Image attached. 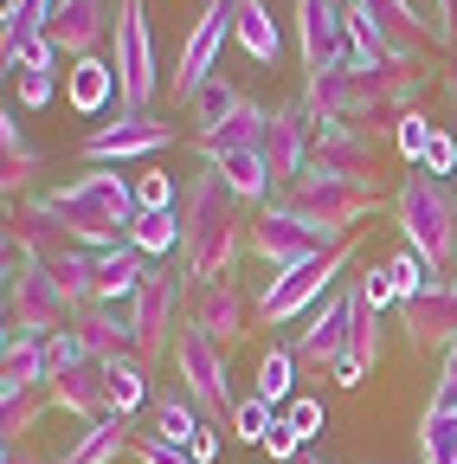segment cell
Wrapping results in <instances>:
<instances>
[{
  "instance_id": "obj_28",
  "label": "cell",
  "mask_w": 457,
  "mask_h": 464,
  "mask_svg": "<svg viewBox=\"0 0 457 464\" xmlns=\"http://www.w3.org/2000/svg\"><path fill=\"white\" fill-rule=\"evenodd\" d=\"M142 277H148V258L129 239L109 246V252H97V304H129L136 290H142Z\"/></svg>"
},
{
  "instance_id": "obj_22",
  "label": "cell",
  "mask_w": 457,
  "mask_h": 464,
  "mask_svg": "<svg viewBox=\"0 0 457 464\" xmlns=\"http://www.w3.org/2000/svg\"><path fill=\"white\" fill-rule=\"evenodd\" d=\"M367 14H374V20H380V33H386L393 65H419V52H425V45H438L432 7H419V0H367Z\"/></svg>"
},
{
  "instance_id": "obj_30",
  "label": "cell",
  "mask_w": 457,
  "mask_h": 464,
  "mask_svg": "<svg viewBox=\"0 0 457 464\" xmlns=\"http://www.w3.org/2000/svg\"><path fill=\"white\" fill-rule=\"evenodd\" d=\"M33 387H52L45 342H33V335H7V348H0V393H33Z\"/></svg>"
},
{
  "instance_id": "obj_31",
  "label": "cell",
  "mask_w": 457,
  "mask_h": 464,
  "mask_svg": "<svg viewBox=\"0 0 457 464\" xmlns=\"http://www.w3.org/2000/svg\"><path fill=\"white\" fill-rule=\"evenodd\" d=\"M233 39H239L245 58H258V65H277V52H283V33H277V20H271L264 0H239V26H233Z\"/></svg>"
},
{
  "instance_id": "obj_7",
  "label": "cell",
  "mask_w": 457,
  "mask_h": 464,
  "mask_svg": "<svg viewBox=\"0 0 457 464\" xmlns=\"http://www.w3.org/2000/svg\"><path fill=\"white\" fill-rule=\"evenodd\" d=\"M348 297H355V316H348V355L328 368L335 387H361V381L380 368V355H386V323H380V310L399 304L393 284H386V265L355 271V277H348Z\"/></svg>"
},
{
  "instance_id": "obj_35",
  "label": "cell",
  "mask_w": 457,
  "mask_h": 464,
  "mask_svg": "<svg viewBox=\"0 0 457 464\" xmlns=\"http://www.w3.org/2000/svg\"><path fill=\"white\" fill-rule=\"evenodd\" d=\"M45 271L59 277V290L84 310V304H97V252H84V246H65L59 258H45Z\"/></svg>"
},
{
  "instance_id": "obj_57",
  "label": "cell",
  "mask_w": 457,
  "mask_h": 464,
  "mask_svg": "<svg viewBox=\"0 0 457 464\" xmlns=\"http://www.w3.org/2000/svg\"><path fill=\"white\" fill-rule=\"evenodd\" d=\"M297 464H322V458H297Z\"/></svg>"
},
{
  "instance_id": "obj_3",
  "label": "cell",
  "mask_w": 457,
  "mask_h": 464,
  "mask_svg": "<svg viewBox=\"0 0 457 464\" xmlns=\"http://www.w3.org/2000/svg\"><path fill=\"white\" fill-rule=\"evenodd\" d=\"M39 213L65 232L71 246L84 252H109V246H123L129 239V226H136V174H117V168H84L71 174L65 188H52V194H33Z\"/></svg>"
},
{
  "instance_id": "obj_38",
  "label": "cell",
  "mask_w": 457,
  "mask_h": 464,
  "mask_svg": "<svg viewBox=\"0 0 457 464\" xmlns=\"http://www.w3.org/2000/svg\"><path fill=\"white\" fill-rule=\"evenodd\" d=\"M129 246L142 252V258H167V252H175L181 258V207L175 213H136V226H129Z\"/></svg>"
},
{
  "instance_id": "obj_5",
  "label": "cell",
  "mask_w": 457,
  "mask_h": 464,
  "mask_svg": "<svg viewBox=\"0 0 457 464\" xmlns=\"http://www.w3.org/2000/svg\"><path fill=\"white\" fill-rule=\"evenodd\" d=\"M341 246H348L341 232L303 219L283 194L264 200V207L252 213V252H258V265H271V277L297 271V265H316V258H328V252H341Z\"/></svg>"
},
{
  "instance_id": "obj_52",
  "label": "cell",
  "mask_w": 457,
  "mask_h": 464,
  "mask_svg": "<svg viewBox=\"0 0 457 464\" xmlns=\"http://www.w3.org/2000/svg\"><path fill=\"white\" fill-rule=\"evenodd\" d=\"M419 168H425V174H438V181H444V174H457V142H451V136H444V130H438V136H432V149H425V161H419Z\"/></svg>"
},
{
  "instance_id": "obj_39",
  "label": "cell",
  "mask_w": 457,
  "mask_h": 464,
  "mask_svg": "<svg viewBox=\"0 0 457 464\" xmlns=\"http://www.w3.org/2000/svg\"><path fill=\"white\" fill-rule=\"evenodd\" d=\"M45 406H52V393H45V387H33V393H0V445L33 439V426H39Z\"/></svg>"
},
{
  "instance_id": "obj_33",
  "label": "cell",
  "mask_w": 457,
  "mask_h": 464,
  "mask_svg": "<svg viewBox=\"0 0 457 464\" xmlns=\"http://www.w3.org/2000/svg\"><path fill=\"white\" fill-rule=\"evenodd\" d=\"M264 130H271V110H264V103H245L225 130L194 136V149H200V161H206V155H219V149H264Z\"/></svg>"
},
{
  "instance_id": "obj_15",
  "label": "cell",
  "mask_w": 457,
  "mask_h": 464,
  "mask_svg": "<svg viewBox=\"0 0 457 464\" xmlns=\"http://www.w3.org/2000/svg\"><path fill=\"white\" fill-rule=\"evenodd\" d=\"M167 142H175V130L161 123V116H117V123H97L84 136V168H123V161H155Z\"/></svg>"
},
{
  "instance_id": "obj_36",
  "label": "cell",
  "mask_w": 457,
  "mask_h": 464,
  "mask_svg": "<svg viewBox=\"0 0 457 464\" xmlns=\"http://www.w3.org/2000/svg\"><path fill=\"white\" fill-rule=\"evenodd\" d=\"M245 103H252V97H245L239 84H225V78H213V84H206V91H200V97L187 103V116L200 123L194 136H213V130H225V123H233V116H239Z\"/></svg>"
},
{
  "instance_id": "obj_54",
  "label": "cell",
  "mask_w": 457,
  "mask_h": 464,
  "mask_svg": "<svg viewBox=\"0 0 457 464\" xmlns=\"http://www.w3.org/2000/svg\"><path fill=\"white\" fill-rule=\"evenodd\" d=\"M0 464H45V458L33 451V439H14V445H0Z\"/></svg>"
},
{
  "instance_id": "obj_48",
  "label": "cell",
  "mask_w": 457,
  "mask_h": 464,
  "mask_svg": "<svg viewBox=\"0 0 457 464\" xmlns=\"http://www.w3.org/2000/svg\"><path fill=\"white\" fill-rule=\"evenodd\" d=\"M283 420L297 426V439H303V445H309V439H322V426H328L322 400H290V406H283Z\"/></svg>"
},
{
  "instance_id": "obj_46",
  "label": "cell",
  "mask_w": 457,
  "mask_h": 464,
  "mask_svg": "<svg viewBox=\"0 0 457 464\" xmlns=\"http://www.w3.org/2000/svg\"><path fill=\"white\" fill-rule=\"evenodd\" d=\"M84 362H97V355L84 348V335H78V329H65V335H52V342H45V368H52V381L71 374V368H84Z\"/></svg>"
},
{
  "instance_id": "obj_49",
  "label": "cell",
  "mask_w": 457,
  "mask_h": 464,
  "mask_svg": "<svg viewBox=\"0 0 457 464\" xmlns=\"http://www.w3.org/2000/svg\"><path fill=\"white\" fill-rule=\"evenodd\" d=\"M59 97V72H20V110H45Z\"/></svg>"
},
{
  "instance_id": "obj_17",
  "label": "cell",
  "mask_w": 457,
  "mask_h": 464,
  "mask_svg": "<svg viewBox=\"0 0 457 464\" xmlns=\"http://www.w3.org/2000/svg\"><path fill=\"white\" fill-rule=\"evenodd\" d=\"M348 316H355V297H348V284H341L322 310H309V316H303V329H297V342H290L297 368L328 374L341 355H348Z\"/></svg>"
},
{
  "instance_id": "obj_4",
  "label": "cell",
  "mask_w": 457,
  "mask_h": 464,
  "mask_svg": "<svg viewBox=\"0 0 457 464\" xmlns=\"http://www.w3.org/2000/svg\"><path fill=\"white\" fill-rule=\"evenodd\" d=\"M393 219H399L406 252H419L438 277L457 271V194H451V181L413 168L406 181H399V194H393Z\"/></svg>"
},
{
  "instance_id": "obj_56",
  "label": "cell",
  "mask_w": 457,
  "mask_h": 464,
  "mask_svg": "<svg viewBox=\"0 0 457 464\" xmlns=\"http://www.w3.org/2000/svg\"><path fill=\"white\" fill-rule=\"evenodd\" d=\"M451 103H457V72H451Z\"/></svg>"
},
{
  "instance_id": "obj_13",
  "label": "cell",
  "mask_w": 457,
  "mask_h": 464,
  "mask_svg": "<svg viewBox=\"0 0 457 464\" xmlns=\"http://www.w3.org/2000/svg\"><path fill=\"white\" fill-rule=\"evenodd\" d=\"M175 310H181V271H167V258L161 265H148V277H142V290L129 297V323H136V362L148 368V362H161V355H175Z\"/></svg>"
},
{
  "instance_id": "obj_9",
  "label": "cell",
  "mask_w": 457,
  "mask_h": 464,
  "mask_svg": "<svg viewBox=\"0 0 457 464\" xmlns=\"http://www.w3.org/2000/svg\"><path fill=\"white\" fill-rule=\"evenodd\" d=\"M161 91V52H155V26L142 0H117V116H155Z\"/></svg>"
},
{
  "instance_id": "obj_43",
  "label": "cell",
  "mask_w": 457,
  "mask_h": 464,
  "mask_svg": "<svg viewBox=\"0 0 457 464\" xmlns=\"http://www.w3.org/2000/svg\"><path fill=\"white\" fill-rule=\"evenodd\" d=\"M432 277H438V271H432L419 252H393V258H386V284H393V297H399V304H413Z\"/></svg>"
},
{
  "instance_id": "obj_21",
  "label": "cell",
  "mask_w": 457,
  "mask_h": 464,
  "mask_svg": "<svg viewBox=\"0 0 457 464\" xmlns=\"http://www.w3.org/2000/svg\"><path fill=\"white\" fill-rule=\"evenodd\" d=\"M109 33H117L109 0H59V20H52V45H59V58H71V65L103 58V39Z\"/></svg>"
},
{
  "instance_id": "obj_42",
  "label": "cell",
  "mask_w": 457,
  "mask_h": 464,
  "mask_svg": "<svg viewBox=\"0 0 457 464\" xmlns=\"http://www.w3.org/2000/svg\"><path fill=\"white\" fill-rule=\"evenodd\" d=\"M136 207L142 213H175L181 207V188H175V174H167V168H136Z\"/></svg>"
},
{
  "instance_id": "obj_26",
  "label": "cell",
  "mask_w": 457,
  "mask_h": 464,
  "mask_svg": "<svg viewBox=\"0 0 457 464\" xmlns=\"http://www.w3.org/2000/svg\"><path fill=\"white\" fill-rule=\"evenodd\" d=\"M129 445H136V426H129L123 413H109V420H97V426H78L59 464H117Z\"/></svg>"
},
{
  "instance_id": "obj_50",
  "label": "cell",
  "mask_w": 457,
  "mask_h": 464,
  "mask_svg": "<svg viewBox=\"0 0 457 464\" xmlns=\"http://www.w3.org/2000/svg\"><path fill=\"white\" fill-rule=\"evenodd\" d=\"M142 464H194V451H181V445H161L155 432H136V445H129Z\"/></svg>"
},
{
  "instance_id": "obj_24",
  "label": "cell",
  "mask_w": 457,
  "mask_h": 464,
  "mask_svg": "<svg viewBox=\"0 0 457 464\" xmlns=\"http://www.w3.org/2000/svg\"><path fill=\"white\" fill-rule=\"evenodd\" d=\"M45 393H52V406H59V413H71L78 426H97V420H109V374H103V362H84V368L59 374V381H52Z\"/></svg>"
},
{
  "instance_id": "obj_10",
  "label": "cell",
  "mask_w": 457,
  "mask_h": 464,
  "mask_svg": "<svg viewBox=\"0 0 457 464\" xmlns=\"http://www.w3.org/2000/svg\"><path fill=\"white\" fill-rule=\"evenodd\" d=\"M283 200H290L303 219L341 232V239H355V226L380 207V188H374V181H355V174H335V168H322V161H309L303 181L283 194Z\"/></svg>"
},
{
  "instance_id": "obj_47",
  "label": "cell",
  "mask_w": 457,
  "mask_h": 464,
  "mask_svg": "<svg viewBox=\"0 0 457 464\" xmlns=\"http://www.w3.org/2000/svg\"><path fill=\"white\" fill-rule=\"evenodd\" d=\"M7 58V72L20 78V72H59V45H52V33L45 39H26V45H14V52H0Z\"/></svg>"
},
{
  "instance_id": "obj_12",
  "label": "cell",
  "mask_w": 457,
  "mask_h": 464,
  "mask_svg": "<svg viewBox=\"0 0 457 464\" xmlns=\"http://www.w3.org/2000/svg\"><path fill=\"white\" fill-rule=\"evenodd\" d=\"M175 374H181V393L200 406V420L213 426V420H233V374H225V348L219 342H206L194 323L175 335Z\"/></svg>"
},
{
  "instance_id": "obj_51",
  "label": "cell",
  "mask_w": 457,
  "mask_h": 464,
  "mask_svg": "<svg viewBox=\"0 0 457 464\" xmlns=\"http://www.w3.org/2000/svg\"><path fill=\"white\" fill-rule=\"evenodd\" d=\"M264 451H271V464H297V458H303L297 426H290V420H277V426H271V439H264Z\"/></svg>"
},
{
  "instance_id": "obj_27",
  "label": "cell",
  "mask_w": 457,
  "mask_h": 464,
  "mask_svg": "<svg viewBox=\"0 0 457 464\" xmlns=\"http://www.w3.org/2000/svg\"><path fill=\"white\" fill-rule=\"evenodd\" d=\"M206 168H213L219 181L245 200V207H264V200H271V168H264V149H219V155H206Z\"/></svg>"
},
{
  "instance_id": "obj_16",
  "label": "cell",
  "mask_w": 457,
  "mask_h": 464,
  "mask_svg": "<svg viewBox=\"0 0 457 464\" xmlns=\"http://www.w3.org/2000/svg\"><path fill=\"white\" fill-rule=\"evenodd\" d=\"M297 52H303V78H322L335 65H348V7L341 0H297Z\"/></svg>"
},
{
  "instance_id": "obj_23",
  "label": "cell",
  "mask_w": 457,
  "mask_h": 464,
  "mask_svg": "<svg viewBox=\"0 0 457 464\" xmlns=\"http://www.w3.org/2000/svg\"><path fill=\"white\" fill-rule=\"evenodd\" d=\"M33 174H45V149L26 136V123L7 103V110H0V194H7V207L33 194Z\"/></svg>"
},
{
  "instance_id": "obj_1",
  "label": "cell",
  "mask_w": 457,
  "mask_h": 464,
  "mask_svg": "<svg viewBox=\"0 0 457 464\" xmlns=\"http://www.w3.org/2000/svg\"><path fill=\"white\" fill-rule=\"evenodd\" d=\"M245 252H252V213L200 161V174L181 181V277L194 290L200 284H225Z\"/></svg>"
},
{
  "instance_id": "obj_6",
  "label": "cell",
  "mask_w": 457,
  "mask_h": 464,
  "mask_svg": "<svg viewBox=\"0 0 457 464\" xmlns=\"http://www.w3.org/2000/svg\"><path fill=\"white\" fill-rule=\"evenodd\" d=\"M355 258H361V246L348 239L341 252H328V258H316V265H297V271H283V277H271L264 284V297H258V323L264 329H283V323H303L309 310H322L341 284H348V271H355Z\"/></svg>"
},
{
  "instance_id": "obj_29",
  "label": "cell",
  "mask_w": 457,
  "mask_h": 464,
  "mask_svg": "<svg viewBox=\"0 0 457 464\" xmlns=\"http://www.w3.org/2000/svg\"><path fill=\"white\" fill-rule=\"evenodd\" d=\"M65 97L78 116H103L117 103V58H84V65L65 72Z\"/></svg>"
},
{
  "instance_id": "obj_8",
  "label": "cell",
  "mask_w": 457,
  "mask_h": 464,
  "mask_svg": "<svg viewBox=\"0 0 457 464\" xmlns=\"http://www.w3.org/2000/svg\"><path fill=\"white\" fill-rule=\"evenodd\" d=\"M78 323V304L59 290L45 265H26L7 252V335H33V342H52Z\"/></svg>"
},
{
  "instance_id": "obj_40",
  "label": "cell",
  "mask_w": 457,
  "mask_h": 464,
  "mask_svg": "<svg viewBox=\"0 0 457 464\" xmlns=\"http://www.w3.org/2000/svg\"><path fill=\"white\" fill-rule=\"evenodd\" d=\"M258 400H271V406L297 400V355L290 348H264L258 355Z\"/></svg>"
},
{
  "instance_id": "obj_45",
  "label": "cell",
  "mask_w": 457,
  "mask_h": 464,
  "mask_svg": "<svg viewBox=\"0 0 457 464\" xmlns=\"http://www.w3.org/2000/svg\"><path fill=\"white\" fill-rule=\"evenodd\" d=\"M432 136H438V130H432V116H425V110H406V116H399V123H393V142H399V155H406L413 168L425 161Z\"/></svg>"
},
{
  "instance_id": "obj_55",
  "label": "cell",
  "mask_w": 457,
  "mask_h": 464,
  "mask_svg": "<svg viewBox=\"0 0 457 464\" xmlns=\"http://www.w3.org/2000/svg\"><path fill=\"white\" fill-rule=\"evenodd\" d=\"M187 451H194V464H213V458H219V432L206 426V432H200V439H194Z\"/></svg>"
},
{
  "instance_id": "obj_34",
  "label": "cell",
  "mask_w": 457,
  "mask_h": 464,
  "mask_svg": "<svg viewBox=\"0 0 457 464\" xmlns=\"http://www.w3.org/2000/svg\"><path fill=\"white\" fill-rule=\"evenodd\" d=\"M419 458L425 464H457V406L425 400V413H419Z\"/></svg>"
},
{
  "instance_id": "obj_53",
  "label": "cell",
  "mask_w": 457,
  "mask_h": 464,
  "mask_svg": "<svg viewBox=\"0 0 457 464\" xmlns=\"http://www.w3.org/2000/svg\"><path fill=\"white\" fill-rule=\"evenodd\" d=\"M432 400H444V406H457V342L444 348V368H438V387H432Z\"/></svg>"
},
{
  "instance_id": "obj_32",
  "label": "cell",
  "mask_w": 457,
  "mask_h": 464,
  "mask_svg": "<svg viewBox=\"0 0 457 464\" xmlns=\"http://www.w3.org/2000/svg\"><path fill=\"white\" fill-rule=\"evenodd\" d=\"M52 20H59V0H7V7H0V52H14L26 39H45Z\"/></svg>"
},
{
  "instance_id": "obj_18",
  "label": "cell",
  "mask_w": 457,
  "mask_h": 464,
  "mask_svg": "<svg viewBox=\"0 0 457 464\" xmlns=\"http://www.w3.org/2000/svg\"><path fill=\"white\" fill-rule=\"evenodd\" d=\"M399 335L406 348H451L457 342V277H432L413 304H399Z\"/></svg>"
},
{
  "instance_id": "obj_20",
  "label": "cell",
  "mask_w": 457,
  "mask_h": 464,
  "mask_svg": "<svg viewBox=\"0 0 457 464\" xmlns=\"http://www.w3.org/2000/svg\"><path fill=\"white\" fill-rule=\"evenodd\" d=\"M252 304H245V290L225 277V284H200L194 290V310H187V323L206 335V342H219V348H239L245 335H252Z\"/></svg>"
},
{
  "instance_id": "obj_14",
  "label": "cell",
  "mask_w": 457,
  "mask_h": 464,
  "mask_svg": "<svg viewBox=\"0 0 457 464\" xmlns=\"http://www.w3.org/2000/svg\"><path fill=\"white\" fill-rule=\"evenodd\" d=\"M316 161V116L297 103H277L271 110V130H264V168H271V200L290 194L303 181V168Z\"/></svg>"
},
{
  "instance_id": "obj_41",
  "label": "cell",
  "mask_w": 457,
  "mask_h": 464,
  "mask_svg": "<svg viewBox=\"0 0 457 464\" xmlns=\"http://www.w3.org/2000/svg\"><path fill=\"white\" fill-rule=\"evenodd\" d=\"M103 374H109V413H136L142 406V393H148V368L136 362V355H123V362H103Z\"/></svg>"
},
{
  "instance_id": "obj_11",
  "label": "cell",
  "mask_w": 457,
  "mask_h": 464,
  "mask_svg": "<svg viewBox=\"0 0 457 464\" xmlns=\"http://www.w3.org/2000/svg\"><path fill=\"white\" fill-rule=\"evenodd\" d=\"M233 26H239V0H206V7L194 14V26H187V39H181V52H175V103H194L213 78H219V52H225V39H233Z\"/></svg>"
},
{
  "instance_id": "obj_19",
  "label": "cell",
  "mask_w": 457,
  "mask_h": 464,
  "mask_svg": "<svg viewBox=\"0 0 457 464\" xmlns=\"http://www.w3.org/2000/svg\"><path fill=\"white\" fill-rule=\"evenodd\" d=\"M316 161L335 174H355V181H374L380 161H386V142L367 123H335L328 116V123H316Z\"/></svg>"
},
{
  "instance_id": "obj_37",
  "label": "cell",
  "mask_w": 457,
  "mask_h": 464,
  "mask_svg": "<svg viewBox=\"0 0 457 464\" xmlns=\"http://www.w3.org/2000/svg\"><path fill=\"white\" fill-rule=\"evenodd\" d=\"M200 432H206V420H200V406H194L181 387H175V393H167V400L155 406V439H161V445H181V451H187Z\"/></svg>"
},
{
  "instance_id": "obj_25",
  "label": "cell",
  "mask_w": 457,
  "mask_h": 464,
  "mask_svg": "<svg viewBox=\"0 0 457 464\" xmlns=\"http://www.w3.org/2000/svg\"><path fill=\"white\" fill-rule=\"evenodd\" d=\"M71 329L84 335V348H90L97 362H123V355H136V323H129V304H84Z\"/></svg>"
},
{
  "instance_id": "obj_2",
  "label": "cell",
  "mask_w": 457,
  "mask_h": 464,
  "mask_svg": "<svg viewBox=\"0 0 457 464\" xmlns=\"http://www.w3.org/2000/svg\"><path fill=\"white\" fill-rule=\"evenodd\" d=\"M432 91V78L419 65H335L322 78H303V110L316 123H367V130H386L399 123L406 110H419V97Z\"/></svg>"
},
{
  "instance_id": "obj_44",
  "label": "cell",
  "mask_w": 457,
  "mask_h": 464,
  "mask_svg": "<svg viewBox=\"0 0 457 464\" xmlns=\"http://www.w3.org/2000/svg\"><path fill=\"white\" fill-rule=\"evenodd\" d=\"M271 426H277V406H271V400H258V393H252V400H239V406H233V432H239L245 445H264V439H271Z\"/></svg>"
}]
</instances>
